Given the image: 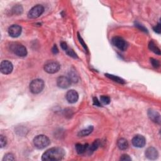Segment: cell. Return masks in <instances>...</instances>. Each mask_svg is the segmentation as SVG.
<instances>
[{"label": "cell", "instance_id": "15", "mask_svg": "<svg viewBox=\"0 0 161 161\" xmlns=\"http://www.w3.org/2000/svg\"><path fill=\"white\" fill-rule=\"evenodd\" d=\"M88 147H89V145L88 144H78L76 145V152L79 154H84L88 150Z\"/></svg>", "mask_w": 161, "mask_h": 161}, {"label": "cell", "instance_id": "16", "mask_svg": "<svg viewBox=\"0 0 161 161\" xmlns=\"http://www.w3.org/2000/svg\"><path fill=\"white\" fill-rule=\"evenodd\" d=\"M117 145L119 149L121 150H126L128 147V141L126 139H125V138H120V139H119L117 142Z\"/></svg>", "mask_w": 161, "mask_h": 161}, {"label": "cell", "instance_id": "18", "mask_svg": "<svg viewBox=\"0 0 161 161\" xmlns=\"http://www.w3.org/2000/svg\"><path fill=\"white\" fill-rule=\"evenodd\" d=\"M99 144H100V142H99V140H96L91 145V146H89L88 149L89 154H91L94 152L99 146Z\"/></svg>", "mask_w": 161, "mask_h": 161}, {"label": "cell", "instance_id": "11", "mask_svg": "<svg viewBox=\"0 0 161 161\" xmlns=\"http://www.w3.org/2000/svg\"><path fill=\"white\" fill-rule=\"evenodd\" d=\"M66 97L67 101H68L69 103H76L78 100L79 95L78 92L75 91V90L71 89L67 92Z\"/></svg>", "mask_w": 161, "mask_h": 161}, {"label": "cell", "instance_id": "19", "mask_svg": "<svg viewBox=\"0 0 161 161\" xmlns=\"http://www.w3.org/2000/svg\"><path fill=\"white\" fill-rule=\"evenodd\" d=\"M105 76L108 78L109 79H110L111 80H113V81H115L117 83H118L120 84H125V81L123 79L120 78H119V77L117 76H114V75H112V74H106Z\"/></svg>", "mask_w": 161, "mask_h": 161}, {"label": "cell", "instance_id": "9", "mask_svg": "<svg viewBox=\"0 0 161 161\" xmlns=\"http://www.w3.org/2000/svg\"><path fill=\"white\" fill-rule=\"evenodd\" d=\"M72 82L68 77L60 76L57 79V85L60 88L66 89L68 88L71 85Z\"/></svg>", "mask_w": 161, "mask_h": 161}, {"label": "cell", "instance_id": "21", "mask_svg": "<svg viewBox=\"0 0 161 161\" xmlns=\"http://www.w3.org/2000/svg\"><path fill=\"white\" fill-rule=\"evenodd\" d=\"M69 79L70 80V81L72 83H77L78 81V76L77 75V74L75 71H70L69 73Z\"/></svg>", "mask_w": 161, "mask_h": 161}, {"label": "cell", "instance_id": "26", "mask_svg": "<svg viewBox=\"0 0 161 161\" xmlns=\"http://www.w3.org/2000/svg\"><path fill=\"white\" fill-rule=\"evenodd\" d=\"M66 51V53L68 55V56L72 57L73 58H78V56H77V54L74 52V50L72 49H67Z\"/></svg>", "mask_w": 161, "mask_h": 161}, {"label": "cell", "instance_id": "32", "mask_svg": "<svg viewBox=\"0 0 161 161\" xmlns=\"http://www.w3.org/2000/svg\"><path fill=\"white\" fill-rule=\"evenodd\" d=\"M52 50L53 54H56L58 53V52H59V50H58L57 47L56 46V45H54V46L53 47Z\"/></svg>", "mask_w": 161, "mask_h": 161}, {"label": "cell", "instance_id": "28", "mask_svg": "<svg viewBox=\"0 0 161 161\" xmlns=\"http://www.w3.org/2000/svg\"><path fill=\"white\" fill-rule=\"evenodd\" d=\"M131 159L130 158V157L127 155V154H123V155H122L121 157H120V160H123V161H125V160H131Z\"/></svg>", "mask_w": 161, "mask_h": 161}, {"label": "cell", "instance_id": "1", "mask_svg": "<svg viewBox=\"0 0 161 161\" xmlns=\"http://www.w3.org/2000/svg\"><path fill=\"white\" fill-rule=\"evenodd\" d=\"M65 150L60 147H53L46 151L42 157V160L56 161L63 159L65 156Z\"/></svg>", "mask_w": 161, "mask_h": 161}, {"label": "cell", "instance_id": "13", "mask_svg": "<svg viewBox=\"0 0 161 161\" xmlns=\"http://www.w3.org/2000/svg\"><path fill=\"white\" fill-rule=\"evenodd\" d=\"M145 154H146L147 158L150 160H156L159 156L158 151L156 149L152 147L147 148Z\"/></svg>", "mask_w": 161, "mask_h": 161}, {"label": "cell", "instance_id": "30", "mask_svg": "<svg viewBox=\"0 0 161 161\" xmlns=\"http://www.w3.org/2000/svg\"><path fill=\"white\" fill-rule=\"evenodd\" d=\"M93 103H94V105L96 106H98V107H101V104L99 101H98V99L97 98H93Z\"/></svg>", "mask_w": 161, "mask_h": 161}, {"label": "cell", "instance_id": "31", "mask_svg": "<svg viewBox=\"0 0 161 161\" xmlns=\"http://www.w3.org/2000/svg\"><path fill=\"white\" fill-rule=\"evenodd\" d=\"M60 46L62 47V49L64 50H67V49H68V47H67V45L66 42H62L60 43Z\"/></svg>", "mask_w": 161, "mask_h": 161}, {"label": "cell", "instance_id": "2", "mask_svg": "<svg viewBox=\"0 0 161 161\" xmlns=\"http://www.w3.org/2000/svg\"><path fill=\"white\" fill-rule=\"evenodd\" d=\"M50 144V139L44 135H37L34 139V146L38 149H44L49 146Z\"/></svg>", "mask_w": 161, "mask_h": 161}, {"label": "cell", "instance_id": "20", "mask_svg": "<svg viewBox=\"0 0 161 161\" xmlns=\"http://www.w3.org/2000/svg\"><path fill=\"white\" fill-rule=\"evenodd\" d=\"M149 47L150 50H152V52H154L155 54H158V55L160 54V50L159 49V48L156 46V44L154 43L153 41L150 42L149 45Z\"/></svg>", "mask_w": 161, "mask_h": 161}, {"label": "cell", "instance_id": "33", "mask_svg": "<svg viewBox=\"0 0 161 161\" xmlns=\"http://www.w3.org/2000/svg\"><path fill=\"white\" fill-rule=\"evenodd\" d=\"M78 38H79V40L80 43V44H82L83 46L84 47H85V49H86V44H85V43H84V42L83 41L81 37H80V36H79V34H78Z\"/></svg>", "mask_w": 161, "mask_h": 161}, {"label": "cell", "instance_id": "22", "mask_svg": "<svg viewBox=\"0 0 161 161\" xmlns=\"http://www.w3.org/2000/svg\"><path fill=\"white\" fill-rule=\"evenodd\" d=\"M12 11L15 15L21 14L23 12V8L21 5H16L12 8Z\"/></svg>", "mask_w": 161, "mask_h": 161}, {"label": "cell", "instance_id": "29", "mask_svg": "<svg viewBox=\"0 0 161 161\" xmlns=\"http://www.w3.org/2000/svg\"><path fill=\"white\" fill-rule=\"evenodd\" d=\"M154 30L157 34H160V23H159L155 27H154Z\"/></svg>", "mask_w": 161, "mask_h": 161}, {"label": "cell", "instance_id": "23", "mask_svg": "<svg viewBox=\"0 0 161 161\" xmlns=\"http://www.w3.org/2000/svg\"><path fill=\"white\" fill-rule=\"evenodd\" d=\"M100 103H101L103 105H108L109 104V103H110L111 100H110V98H109V96H101L100 97Z\"/></svg>", "mask_w": 161, "mask_h": 161}, {"label": "cell", "instance_id": "24", "mask_svg": "<svg viewBox=\"0 0 161 161\" xmlns=\"http://www.w3.org/2000/svg\"><path fill=\"white\" fill-rule=\"evenodd\" d=\"M15 160V158L14 157V155L11 153L6 154L3 159V161H11V160Z\"/></svg>", "mask_w": 161, "mask_h": 161}, {"label": "cell", "instance_id": "6", "mask_svg": "<svg viewBox=\"0 0 161 161\" xmlns=\"http://www.w3.org/2000/svg\"><path fill=\"white\" fill-rule=\"evenodd\" d=\"M44 11V8L42 5H37L34 6L33 8L30 9L28 13V17L29 18L35 19L37 18L42 15Z\"/></svg>", "mask_w": 161, "mask_h": 161}, {"label": "cell", "instance_id": "12", "mask_svg": "<svg viewBox=\"0 0 161 161\" xmlns=\"http://www.w3.org/2000/svg\"><path fill=\"white\" fill-rule=\"evenodd\" d=\"M21 27L17 25H13L8 28V34L9 36L13 38L18 37L21 34Z\"/></svg>", "mask_w": 161, "mask_h": 161}, {"label": "cell", "instance_id": "3", "mask_svg": "<svg viewBox=\"0 0 161 161\" xmlns=\"http://www.w3.org/2000/svg\"><path fill=\"white\" fill-rule=\"evenodd\" d=\"M44 86L45 84L42 79H36L30 83V90L33 94H38L43 91Z\"/></svg>", "mask_w": 161, "mask_h": 161}, {"label": "cell", "instance_id": "8", "mask_svg": "<svg viewBox=\"0 0 161 161\" xmlns=\"http://www.w3.org/2000/svg\"><path fill=\"white\" fill-rule=\"evenodd\" d=\"M13 69V66L12 63L7 60H3L0 64V70L4 74H9L12 72Z\"/></svg>", "mask_w": 161, "mask_h": 161}, {"label": "cell", "instance_id": "27", "mask_svg": "<svg viewBox=\"0 0 161 161\" xmlns=\"http://www.w3.org/2000/svg\"><path fill=\"white\" fill-rule=\"evenodd\" d=\"M150 62L152 63L153 67H156V68H157V67H159L160 66V63L159 62V60H157L156 59H150Z\"/></svg>", "mask_w": 161, "mask_h": 161}, {"label": "cell", "instance_id": "10", "mask_svg": "<svg viewBox=\"0 0 161 161\" xmlns=\"http://www.w3.org/2000/svg\"><path fill=\"white\" fill-rule=\"evenodd\" d=\"M131 143L133 146L138 148L144 147L146 144V140L143 135H137L132 138Z\"/></svg>", "mask_w": 161, "mask_h": 161}, {"label": "cell", "instance_id": "5", "mask_svg": "<svg viewBox=\"0 0 161 161\" xmlns=\"http://www.w3.org/2000/svg\"><path fill=\"white\" fill-rule=\"evenodd\" d=\"M44 70L46 72L49 74H55L60 70V64L56 61L50 60L48 61L44 65Z\"/></svg>", "mask_w": 161, "mask_h": 161}, {"label": "cell", "instance_id": "4", "mask_svg": "<svg viewBox=\"0 0 161 161\" xmlns=\"http://www.w3.org/2000/svg\"><path fill=\"white\" fill-rule=\"evenodd\" d=\"M10 49L15 54L19 57H25L27 55L26 47L22 44L18 43H13L11 45Z\"/></svg>", "mask_w": 161, "mask_h": 161}, {"label": "cell", "instance_id": "14", "mask_svg": "<svg viewBox=\"0 0 161 161\" xmlns=\"http://www.w3.org/2000/svg\"><path fill=\"white\" fill-rule=\"evenodd\" d=\"M148 116L151 120L158 124L160 123V115L158 112L154 109H149L148 111Z\"/></svg>", "mask_w": 161, "mask_h": 161}, {"label": "cell", "instance_id": "25", "mask_svg": "<svg viewBox=\"0 0 161 161\" xmlns=\"http://www.w3.org/2000/svg\"><path fill=\"white\" fill-rule=\"evenodd\" d=\"M0 143H1V148L6 146V143H7V140H6V137L3 136V135H2L0 136Z\"/></svg>", "mask_w": 161, "mask_h": 161}, {"label": "cell", "instance_id": "17", "mask_svg": "<svg viewBox=\"0 0 161 161\" xmlns=\"http://www.w3.org/2000/svg\"><path fill=\"white\" fill-rule=\"evenodd\" d=\"M93 126H89L88 128H86V129L82 130L81 131H80L78 133V136L79 137H86L88 136L90 133H92V131H93Z\"/></svg>", "mask_w": 161, "mask_h": 161}, {"label": "cell", "instance_id": "7", "mask_svg": "<svg viewBox=\"0 0 161 161\" xmlns=\"http://www.w3.org/2000/svg\"><path fill=\"white\" fill-rule=\"evenodd\" d=\"M112 44L116 47L122 51H124L127 49V44L124 39L120 37H115L112 38Z\"/></svg>", "mask_w": 161, "mask_h": 161}]
</instances>
